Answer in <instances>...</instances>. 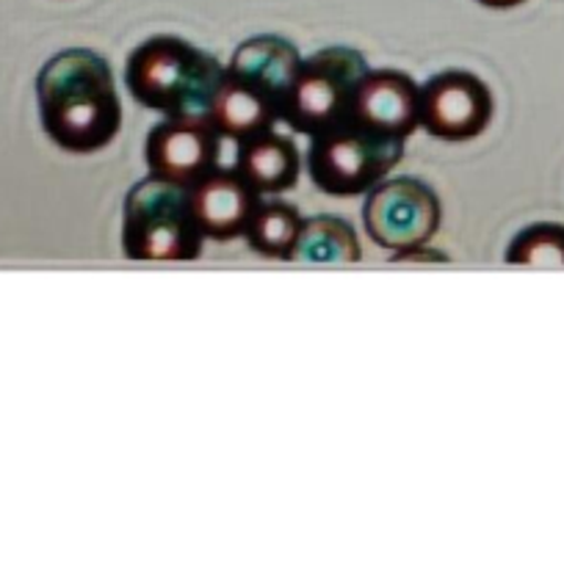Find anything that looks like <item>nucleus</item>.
<instances>
[{
	"label": "nucleus",
	"instance_id": "f257e3e1",
	"mask_svg": "<svg viewBox=\"0 0 564 566\" xmlns=\"http://www.w3.org/2000/svg\"><path fill=\"white\" fill-rule=\"evenodd\" d=\"M42 130L64 153L92 155L122 127V99L111 64L88 48L59 50L36 75Z\"/></svg>",
	"mask_w": 564,
	"mask_h": 566
},
{
	"label": "nucleus",
	"instance_id": "f03ea898",
	"mask_svg": "<svg viewBox=\"0 0 564 566\" xmlns=\"http://www.w3.org/2000/svg\"><path fill=\"white\" fill-rule=\"evenodd\" d=\"M224 64L169 33L138 44L125 64L127 92L144 108L164 116H208Z\"/></svg>",
	"mask_w": 564,
	"mask_h": 566
},
{
	"label": "nucleus",
	"instance_id": "7ed1b4c3",
	"mask_svg": "<svg viewBox=\"0 0 564 566\" xmlns=\"http://www.w3.org/2000/svg\"><path fill=\"white\" fill-rule=\"evenodd\" d=\"M205 235L186 186L144 177L122 205V252L144 263H188L202 254Z\"/></svg>",
	"mask_w": 564,
	"mask_h": 566
},
{
	"label": "nucleus",
	"instance_id": "20e7f679",
	"mask_svg": "<svg viewBox=\"0 0 564 566\" xmlns=\"http://www.w3.org/2000/svg\"><path fill=\"white\" fill-rule=\"evenodd\" d=\"M401 158L404 138L346 116L310 136L307 175L330 197H359L385 180Z\"/></svg>",
	"mask_w": 564,
	"mask_h": 566
},
{
	"label": "nucleus",
	"instance_id": "39448f33",
	"mask_svg": "<svg viewBox=\"0 0 564 566\" xmlns=\"http://www.w3.org/2000/svg\"><path fill=\"white\" fill-rule=\"evenodd\" d=\"M368 70L365 55L354 48L335 44L315 50L299 66L282 122L307 138L337 125L352 111L357 83Z\"/></svg>",
	"mask_w": 564,
	"mask_h": 566
},
{
	"label": "nucleus",
	"instance_id": "423d86ee",
	"mask_svg": "<svg viewBox=\"0 0 564 566\" xmlns=\"http://www.w3.org/2000/svg\"><path fill=\"white\" fill-rule=\"evenodd\" d=\"M442 224L440 197L415 177H390L376 182L363 205V227L376 247L387 252L424 247Z\"/></svg>",
	"mask_w": 564,
	"mask_h": 566
},
{
	"label": "nucleus",
	"instance_id": "0eeeda50",
	"mask_svg": "<svg viewBox=\"0 0 564 566\" xmlns=\"http://www.w3.org/2000/svg\"><path fill=\"white\" fill-rule=\"evenodd\" d=\"M492 92L479 75L448 70L420 86V127L442 142H470L492 119Z\"/></svg>",
	"mask_w": 564,
	"mask_h": 566
},
{
	"label": "nucleus",
	"instance_id": "6e6552de",
	"mask_svg": "<svg viewBox=\"0 0 564 566\" xmlns=\"http://www.w3.org/2000/svg\"><path fill=\"white\" fill-rule=\"evenodd\" d=\"M221 142L208 116H166L149 130L144 160L149 175L191 188L219 166Z\"/></svg>",
	"mask_w": 564,
	"mask_h": 566
},
{
	"label": "nucleus",
	"instance_id": "1a4fd4ad",
	"mask_svg": "<svg viewBox=\"0 0 564 566\" xmlns=\"http://www.w3.org/2000/svg\"><path fill=\"white\" fill-rule=\"evenodd\" d=\"M191 193L194 219L202 230L205 241L230 243L243 238L254 210L263 197L247 182V177L236 166H216L213 171L188 188Z\"/></svg>",
	"mask_w": 564,
	"mask_h": 566
},
{
	"label": "nucleus",
	"instance_id": "9d476101",
	"mask_svg": "<svg viewBox=\"0 0 564 566\" xmlns=\"http://www.w3.org/2000/svg\"><path fill=\"white\" fill-rule=\"evenodd\" d=\"M348 116L407 142L420 127V86L401 70H368L357 83Z\"/></svg>",
	"mask_w": 564,
	"mask_h": 566
},
{
	"label": "nucleus",
	"instance_id": "9b49d317",
	"mask_svg": "<svg viewBox=\"0 0 564 566\" xmlns=\"http://www.w3.org/2000/svg\"><path fill=\"white\" fill-rule=\"evenodd\" d=\"M208 119L221 138L241 144L258 133L274 130L282 122V105L263 86L224 70Z\"/></svg>",
	"mask_w": 564,
	"mask_h": 566
},
{
	"label": "nucleus",
	"instance_id": "f8f14e48",
	"mask_svg": "<svg viewBox=\"0 0 564 566\" xmlns=\"http://www.w3.org/2000/svg\"><path fill=\"white\" fill-rule=\"evenodd\" d=\"M302 61L304 55L299 53L296 44L274 36V33H263V36H252L238 44L224 70L238 77H247V81L258 83L265 92L274 94L282 105V116H285L288 97H291L293 81H296Z\"/></svg>",
	"mask_w": 564,
	"mask_h": 566
},
{
	"label": "nucleus",
	"instance_id": "ddd939ff",
	"mask_svg": "<svg viewBox=\"0 0 564 566\" xmlns=\"http://www.w3.org/2000/svg\"><path fill=\"white\" fill-rule=\"evenodd\" d=\"M236 169L260 197L291 191L302 175V153L291 136L276 130L258 133L238 144Z\"/></svg>",
	"mask_w": 564,
	"mask_h": 566
},
{
	"label": "nucleus",
	"instance_id": "4468645a",
	"mask_svg": "<svg viewBox=\"0 0 564 566\" xmlns=\"http://www.w3.org/2000/svg\"><path fill=\"white\" fill-rule=\"evenodd\" d=\"M363 258V247L348 221L337 216H310L302 221L296 243H293V263L315 265H343L357 263Z\"/></svg>",
	"mask_w": 564,
	"mask_h": 566
},
{
	"label": "nucleus",
	"instance_id": "2eb2a0df",
	"mask_svg": "<svg viewBox=\"0 0 564 566\" xmlns=\"http://www.w3.org/2000/svg\"><path fill=\"white\" fill-rule=\"evenodd\" d=\"M302 221L304 216L291 202L269 199V202H260V208L254 210L243 238H247L249 249L254 254H260V258L291 260L293 243H296L299 230H302Z\"/></svg>",
	"mask_w": 564,
	"mask_h": 566
},
{
	"label": "nucleus",
	"instance_id": "dca6fc26",
	"mask_svg": "<svg viewBox=\"0 0 564 566\" xmlns=\"http://www.w3.org/2000/svg\"><path fill=\"white\" fill-rule=\"evenodd\" d=\"M509 265L529 269H564V224L558 221H536L523 227L503 254Z\"/></svg>",
	"mask_w": 564,
	"mask_h": 566
},
{
	"label": "nucleus",
	"instance_id": "f3484780",
	"mask_svg": "<svg viewBox=\"0 0 564 566\" xmlns=\"http://www.w3.org/2000/svg\"><path fill=\"white\" fill-rule=\"evenodd\" d=\"M393 260H396V263H404V260H446V254L429 252L424 243V247H412V249H404V252H396V258Z\"/></svg>",
	"mask_w": 564,
	"mask_h": 566
},
{
	"label": "nucleus",
	"instance_id": "a211bd4d",
	"mask_svg": "<svg viewBox=\"0 0 564 566\" xmlns=\"http://www.w3.org/2000/svg\"><path fill=\"white\" fill-rule=\"evenodd\" d=\"M481 6H487V9H514V6L525 3V0H479Z\"/></svg>",
	"mask_w": 564,
	"mask_h": 566
}]
</instances>
